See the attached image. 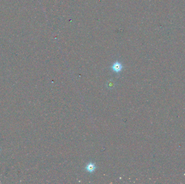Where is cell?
I'll return each mask as SVG.
<instances>
[{
	"label": "cell",
	"mask_w": 185,
	"mask_h": 184,
	"mask_svg": "<svg viewBox=\"0 0 185 184\" xmlns=\"http://www.w3.org/2000/svg\"><path fill=\"white\" fill-rule=\"evenodd\" d=\"M112 69L115 72H119L121 71L122 69V65L119 62L115 63L112 66Z\"/></svg>",
	"instance_id": "6da1fadb"
},
{
	"label": "cell",
	"mask_w": 185,
	"mask_h": 184,
	"mask_svg": "<svg viewBox=\"0 0 185 184\" xmlns=\"http://www.w3.org/2000/svg\"><path fill=\"white\" fill-rule=\"evenodd\" d=\"M86 169L88 172H90V173H92V172H93L95 170L96 166L94 163H89L86 166Z\"/></svg>",
	"instance_id": "7a4b0ae2"
}]
</instances>
